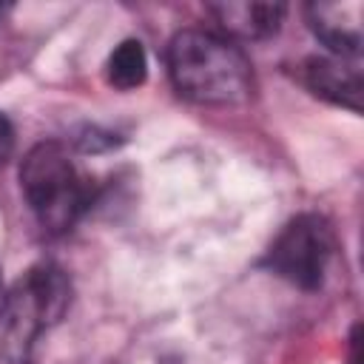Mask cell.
<instances>
[{"instance_id":"obj_10","label":"cell","mask_w":364,"mask_h":364,"mask_svg":"<svg viewBox=\"0 0 364 364\" xmlns=\"http://www.w3.org/2000/svg\"><path fill=\"white\" fill-rule=\"evenodd\" d=\"M358 347H361V341H358V324H355L353 327V336H350V364H361Z\"/></svg>"},{"instance_id":"obj_7","label":"cell","mask_w":364,"mask_h":364,"mask_svg":"<svg viewBox=\"0 0 364 364\" xmlns=\"http://www.w3.org/2000/svg\"><path fill=\"white\" fill-rule=\"evenodd\" d=\"M208 14L216 23V34L233 40H267L273 37L287 14L284 3H256V0H225L210 3Z\"/></svg>"},{"instance_id":"obj_5","label":"cell","mask_w":364,"mask_h":364,"mask_svg":"<svg viewBox=\"0 0 364 364\" xmlns=\"http://www.w3.org/2000/svg\"><path fill=\"white\" fill-rule=\"evenodd\" d=\"M299 80L313 97H318L330 105L347 108L353 114H361L364 82H361L358 60H344V57H333V54H313V57L301 60Z\"/></svg>"},{"instance_id":"obj_3","label":"cell","mask_w":364,"mask_h":364,"mask_svg":"<svg viewBox=\"0 0 364 364\" xmlns=\"http://www.w3.org/2000/svg\"><path fill=\"white\" fill-rule=\"evenodd\" d=\"M71 304V279L57 262L31 264L6 293L0 318V355L9 364H26L34 344L48 333Z\"/></svg>"},{"instance_id":"obj_6","label":"cell","mask_w":364,"mask_h":364,"mask_svg":"<svg viewBox=\"0 0 364 364\" xmlns=\"http://www.w3.org/2000/svg\"><path fill=\"white\" fill-rule=\"evenodd\" d=\"M304 14L310 31L333 57L358 60L364 43L361 3H310Z\"/></svg>"},{"instance_id":"obj_9","label":"cell","mask_w":364,"mask_h":364,"mask_svg":"<svg viewBox=\"0 0 364 364\" xmlns=\"http://www.w3.org/2000/svg\"><path fill=\"white\" fill-rule=\"evenodd\" d=\"M11 154H14V128H11L9 117L0 114V168L11 159Z\"/></svg>"},{"instance_id":"obj_11","label":"cell","mask_w":364,"mask_h":364,"mask_svg":"<svg viewBox=\"0 0 364 364\" xmlns=\"http://www.w3.org/2000/svg\"><path fill=\"white\" fill-rule=\"evenodd\" d=\"M6 284H3V273H0V318H3V310H6Z\"/></svg>"},{"instance_id":"obj_2","label":"cell","mask_w":364,"mask_h":364,"mask_svg":"<svg viewBox=\"0 0 364 364\" xmlns=\"http://www.w3.org/2000/svg\"><path fill=\"white\" fill-rule=\"evenodd\" d=\"M20 191L40 228L51 236L71 230L97 199L94 179L80 171L71 148L57 139H43L26 151Z\"/></svg>"},{"instance_id":"obj_4","label":"cell","mask_w":364,"mask_h":364,"mask_svg":"<svg viewBox=\"0 0 364 364\" xmlns=\"http://www.w3.org/2000/svg\"><path fill=\"white\" fill-rule=\"evenodd\" d=\"M336 253V233L327 216L321 213H299L293 216L270 242L259 264L276 279L313 293L324 284L330 259Z\"/></svg>"},{"instance_id":"obj_12","label":"cell","mask_w":364,"mask_h":364,"mask_svg":"<svg viewBox=\"0 0 364 364\" xmlns=\"http://www.w3.org/2000/svg\"><path fill=\"white\" fill-rule=\"evenodd\" d=\"M6 9H9V6H0V17H3V11H6Z\"/></svg>"},{"instance_id":"obj_1","label":"cell","mask_w":364,"mask_h":364,"mask_svg":"<svg viewBox=\"0 0 364 364\" xmlns=\"http://www.w3.org/2000/svg\"><path fill=\"white\" fill-rule=\"evenodd\" d=\"M173 91L196 105H242L253 97V65L247 54L210 28H182L165 48Z\"/></svg>"},{"instance_id":"obj_8","label":"cell","mask_w":364,"mask_h":364,"mask_svg":"<svg viewBox=\"0 0 364 364\" xmlns=\"http://www.w3.org/2000/svg\"><path fill=\"white\" fill-rule=\"evenodd\" d=\"M148 77V54L145 46L134 37L122 40L105 60V80L108 85L119 88V91H134L145 82Z\"/></svg>"}]
</instances>
